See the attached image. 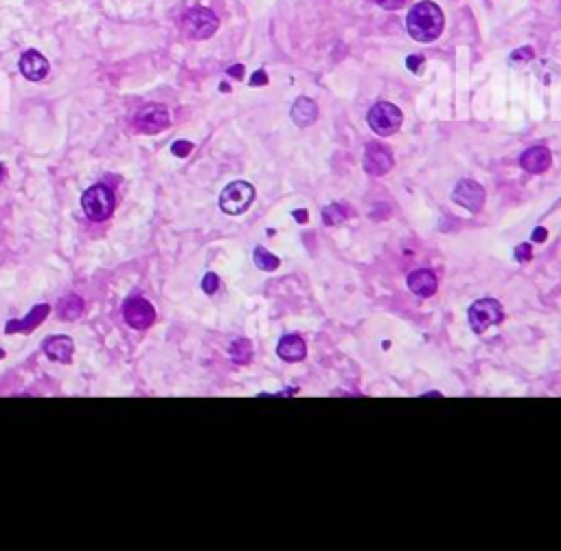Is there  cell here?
I'll return each instance as SVG.
<instances>
[{"instance_id": "cell-22", "label": "cell", "mask_w": 561, "mask_h": 551, "mask_svg": "<svg viewBox=\"0 0 561 551\" xmlns=\"http://www.w3.org/2000/svg\"><path fill=\"white\" fill-rule=\"evenodd\" d=\"M220 288V277L215 273H206L204 279H202V290L206 295H215Z\"/></svg>"}, {"instance_id": "cell-30", "label": "cell", "mask_w": 561, "mask_h": 551, "mask_svg": "<svg viewBox=\"0 0 561 551\" xmlns=\"http://www.w3.org/2000/svg\"><path fill=\"white\" fill-rule=\"evenodd\" d=\"M533 240H535V242H544V240H546V228H542V226L535 228V231H533Z\"/></svg>"}, {"instance_id": "cell-16", "label": "cell", "mask_w": 561, "mask_h": 551, "mask_svg": "<svg viewBox=\"0 0 561 551\" xmlns=\"http://www.w3.org/2000/svg\"><path fill=\"white\" fill-rule=\"evenodd\" d=\"M48 312H51V305L40 303V305H36L31 312H29L24 318H20V321H9L7 328H5V332H7V334H16V332L29 334V332L36 330V328L44 321V318L48 316Z\"/></svg>"}, {"instance_id": "cell-24", "label": "cell", "mask_w": 561, "mask_h": 551, "mask_svg": "<svg viewBox=\"0 0 561 551\" xmlns=\"http://www.w3.org/2000/svg\"><path fill=\"white\" fill-rule=\"evenodd\" d=\"M515 257L520 259V262H528L530 259V244H520L515 248Z\"/></svg>"}, {"instance_id": "cell-18", "label": "cell", "mask_w": 561, "mask_h": 551, "mask_svg": "<svg viewBox=\"0 0 561 551\" xmlns=\"http://www.w3.org/2000/svg\"><path fill=\"white\" fill-rule=\"evenodd\" d=\"M57 314H60L64 321H75V318H79L83 314V299L77 295L64 297L60 301V305H57Z\"/></svg>"}, {"instance_id": "cell-19", "label": "cell", "mask_w": 561, "mask_h": 551, "mask_svg": "<svg viewBox=\"0 0 561 551\" xmlns=\"http://www.w3.org/2000/svg\"><path fill=\"white\" fill-rule=\"evenodd\" d=\"M232 363H237V365H248L250 358H252V343L248 338H237L232 345H230V350H228Z\"/></svg>"}, {"instance_id": "cell-10", "label": "cell", "mask_w": 561, "mask_h": 551, "mask_svg": "<svg viewBox=\"0 0 561 551\" xmlns=\"http://www.w3.org/2000/svg\"><path fill=\"white\" fill-rule=\"evenodd\" d=\"M452 198H454V202H458L460 207L469 209L471 213H478V211L485 207L487 193H485V189H483L476 181H469V178H467V181H460V183L456 185Z\"/></svg>"}, {"instance_id": "cell-15", "label": "cell", "mask_w": 561, "mask_h": 551, "mask_svg": "<svg viewBox=\"0 0 561 551\" xmlns=\"http://www.w3.org/2000/svg\"><path fill=\"white\" fill-rule=\"evenodd\" d=\"M408 288L415 293L417 297L421 299H428L436 293L438 288V281H436V275L428 268H419V271H412L408 275Z\"/></svg>"}, {"instance_id": "cell-29", "label": "cell", "mask_w": 561, "mask_h": 551, "mask_svg": "<svg viewBox=\"0 0 561 551\" xmlns=\"http://www.w3.org/2000/svg\"><path fill=\"white\" fill-rule=\"evenodd\" d=\"M228 75H232V77L242 79V75H244V66H242V64H237V66H230V69H228Z\"/></svg>"}, {"instance_id": "cell-12", "label": "cell", "mask_w": 561, "mask_h": 551, "mask_svg": "<svg viewBox=\"0 0 561 551\" xmlns=\"http://www.w3.org/2000/svg\"><path fill=\"white\" fill-rule=\"evenodd\" d=\"M520 165L528 173H544L552 165V154L544 145H535V148H528L520 156Z\"/></svg>"}, {"instance_id": "cell-1", "label": "cell", "mask_w": 561, "mask_h": 551, "mask_svg": "<svg viewBox=\"0 0 561 551\" xmlns=\"http://www.w3.org/2000/svg\"><path fill=\"white\" fill-rule=\"evenodd\" d=\"M406 22H408L406 26H408V34L412 40L430 44L443 34L446 18H443V11L438 9V5L430 3V0H423V3H417L410 9Z\"/></svg>"}, {"instance_id": "cell-26", "label": "cell", "mask_w": 561, "mask_h": 551, "mask_svg": "<svg viewBox=\"0 0 561 551\" xmlns=\"http://www.w3.org/2000/svg\"><path fill=\"white\" fill-rule=\"evenodd\" d=\"M268 84V75H265L263 71H257L250 79V86H265Z\"/></svg>"}, {"instance_id": "cell-25", "label": "cell", "mask_w": 561, "mask_h": 551, "mask_svg": "<svg viewBox=\"0 0 561 551\" xmlns=\"http://www.w3.org/2000/svg\"><path fill=\"white\" fill-rule=\"evenodd\" d=\"M377 3H379L384 9H391V11H393V9H401L406 0H377Z\"/></svg>"}, {"instance_id": "cell-23", "label": "cell", "mask_w": 561, "mask_h": 551, "mask_svg": "<svg viewBox=\"0 0 561 551\" xmlns=\"http://www.w3.org/2000/svg\"><path fill=\"white\" fill-rule=\"evenodd\" d=\"M191 150H193V143H189V141H175V143H173V148H171V152H173L175 156H178V158L189 156Z\"/></svg>"}, {"instance_id": "cell-8", "label": "cell", "mask_w": 561, "mask_h": 551, "mask_svg": "<svg viewBox=\"0 0 561 551\" xmlns=\"http://www.w3.org/2000/svg\"><path fill=\"white\" fill-rule=\"evenodd\" d=\"M123 316H125V321H128L130 328L147 330V328H152L154 321H156V310L147 299L136 297V299H130L123 305Z\"/></svg>"}, {"instance_id": "cell-3", "label": "cell", "mask_w": 561, "mask_h": 551, "mask_svg": "<svg viewBox=\"0 0 561 551\" xmlns=\"http://www.w3.org/2000/svg\"><path fill=\"white\" fill-rule=\"evenodd\" d=\"M257 198V191L250 183L246 181H235L230 183L222 196H220V209L228 216H242L250 209V205Z\"/></svg>"}, {"instance_id": "cell-32", "label": "cell", "mask_w": 561, "mask_h": 551, "mask_svg": "<svg viewBox=\"0 0 561 551\" xmlns=\"http://www.w3.org/2000/svg\"><path fill=\"white\" fill-rule=\"evenodd\" d=\"M3 356H5V352H3V350H0V358H3Z\"/></svg>"}, {"instance_id": "cell-20", "label": "cell", "mask_w": 561, "mask_h": 551, "mask_svg": "<svg viewBox=\"0 0 561 551\" xmlns=\"http://www.w3.org/2000/svg\"><path fill=\"white\" fill-rule=\"evenodd\" d=\"M254 264L259 271H265V273H272L281 266V259L277 255H272L270 251H265L263 246H257L254 248Z\"/></svg>"}, {"instance_id": "cell-13", "label": "cell", "mask_w": 561, "mask_h": 551, "mask_svg": "<svg viewBox=\"0 0 561 551\" xmlns=\"http://www.w3.org/2000/svg\"><path fill=\"white\" fill-rule=\"evenodd\" d=\"M73 352H75V343L71 336H51L44 340V354L55 363L68 365L73 360Z\"/></svg>"}, {"instance_id": "cell-6", "label": "cell", "mask_w": 561, "mask_h": 551, "mask_svg": "<svg viewBox=\"0 0 561 551\" xmlns=\"http://www.w3.org/2000/svg\"><path fill=\"white\" fill-rule=\"evenodd\" d=\"M469 325L476 334H485L491 325H498L505 314H502V305L495 299H478L474 305L469 308Z\"/></svg>"}, {"instance_id": "cell-28", "label": "cell", "mask_w": 561, "mask_h": 551, "mask_svg": "<svg viewBox=\"0 0 561 551\" xmlns=\"http://www.w3.org/2000/svg\"><path fill=\"white\" fill-rule=\"evenodd\" d=\"M294 218H297V222L305 224V222L309 220V213H307L305 209H297V211H294Z\"/></svg>"}, {"instance_id": "cell-21", "label": "cell", "mask_w": 561, "mask_h": 551, "mask_svg": "<svg viewBox=\"0 0 561 551\" xmlns=\"http://www.w3.org/2000/svg\"><path fill=\"white\" fill-rule=\"evenodd\" d=\"M344 220H346V211L340 205H329L327 209H322V222L327 226L342 224Z\"/></svg>"}, {"instance_id": "cell-5", "label": "cell", "mask_w": 561, "mask_h": 551, "mask_svg": "<svg viewBox=\"0 0 561 551\" xmlns=\"http://www.w3.org/2000/svg\"><path fill=\"white\" fill-rule=\"evenodd\" d=\"M220 26L217 16L206 7H193L182 18V31L193 40H209Z\"/></svg>"}, {"instance_id": "cell-7", "label": "cell", "mask_w": 561, "mask_h": 551, "mask_svg": "<svg viewBox=\"0 0 561 551\" xmlns=\"http://www.w3.org/2000/svg\"><path fill=\"white\" fill-rule=\"evenodd\" d=\"M134 126L143 134H158L169 128V110L163 103H147L136 112Z\"/></svg>"}, {"instance_id": "cell-9", "label": "cell", "mask_w": 561, "mask_h": 551, "mask_svg": "<svg viewBox=\"0 0 561 551\" xmlns=\"http://www.w3.org/2000/svg\"><path fill=\"white\" fill-rule=\"evenodd\" d=\"M393 165H395V158L386 145H379V143L366 145V152H364L366 173H371V176H384V173H388L393 169Z\"/></svg>"}, {"instance_id": "cell-14", "label": "cell", "mask_w": 561, "mask_h": 551, "mask_svg": "<svg viewBox=\"0 0 561 551\" xmlns=\"http://www.w3.org/2000/svg\"><path fill=\"white\" fill-rule=\"evenodd\" d=\"M277 354L285 363H301L307 356V345L299 334H285L277 345Z\"/></svg>"}, {"instance_id": "cell-17", "label": "cell", "mask_w": 561, "mask_h": 551, "mask_svg": "<svg viewBox=\"0 0 561 551\" xmlns=\"http://www.w3.org/2000/svg\"><path fill=\"white\" fill-rule=\"evenodd\" d=\"M292 119H294V123H297L299 128L312 126V123L318 119V106H316L312 99H307V97L297 99V103L292 106Z\"/></svg>"}, {"instance_id": "cell-2", "label": "cell", "mask_w": 561, "mask_h": 551, "mask_svg": "<svg viewBox=\"0 0 561 551\" xmlns=\"http://www.w3.org/2000/svg\"><path fill=\"white\" fill-rule=\"evenodd\" d=\"M114 205H116V198H114L112 189L105 185H93L81 196L83 213L95 222L108 220L114 213Z\"/></svg>"}, {"instance_id": "cell-4", "label": "cell", "mask_w": 561, "mask_h": 551, "mask_svg": "<svg viewBox=\"0 0 561 551\" xmlns=\"http://www.w3.org/2000/svg\"><path fill=\"white\" fill-rule=\"evenodd\" d=\"M371 130L379 136H391L395 134L401 123H403V114L401 110L395 106V103H388V101H379L375 103L371 110H369V117H366Z\"/></svg>"}, {"instance_id": "cell-11", "label": "cell", "mask_w": 561, "mask_h": 551, "mask_svg": "<svg viewBox=\"0 0 561 551\" xmlns=\"http://www.w3.org/2000/svg\"><path fill=\"white\" fill-rule=\"evenodd\" d=\"M20 73L29 81H42L48 75V62L46 57L38 51H26L20 57Z\"/></svg>"}, {"instance_id": "cell-27", "label": "cell", "mask_w": 561, "mask_h": 551, "mask_svg": "<svg viewBox=\"0 0 561 551\" xmlns=\"http://www.w3.org/2000/svg\"><path fill=\"white\" fill-rule=\"evenodd\" d=\"M419 64H423V57H421V55H410V57H408V69H410V71H419Z\"/></svg>"}, {"instance_id": "cell-31", "label": "cell", "mask_w": 561, "mask_h": 551, "mask_svg": "<svg viewBox=\"0 0 561 551\" xmlns=\"http://www.w3.org/2000/svg\"><path fill=\"white\" fill-rule=\"evenodd\" d=\"M3 176H5V169H3V165H0V181H3Z\"/></svg>"}]
</instances>
